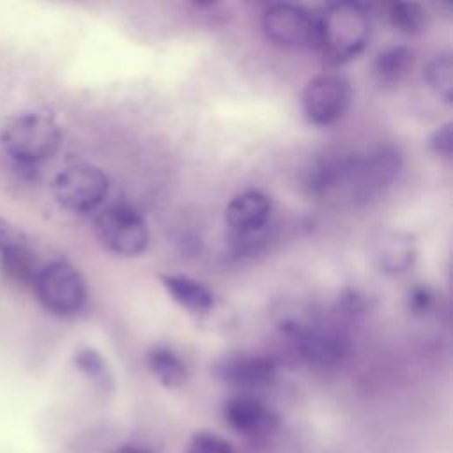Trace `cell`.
<instances>
[{"instance_id": "cell-1", "label": "cell", "mask_w": 453, "mask_h": 453, "mask_svg": "<svg viewBox=\"0 0 453 453\" xmlns=\"http://www.w3.org/2000/svg\"><path fill=\"white\" fill-rule=\"evenodd\" d=\"M372 21L363 4L334 2L315 12L311 48L329 65H342L361 55L370 41Z\"/></svg>"}, {"instance_id": "cell-2", "label": "cell", "mask_w": 453, "mask_h": 453, "mask_svg": "<svg viewBox=\"0 0 453 453\" xmlns=\"http://www.w3.org/2000/svg\"><path fill=\"white\" fill-rule=\"evenodd\" d=\"M62 131L50 111H23L12 117L0 133L5 156L18 166L34 168L50 159L60 147Z\"/></svg>"}, {"instance_id": "cell-3", "label": "cell", "mask_w": 453, "mask_h": 453, "mask_svg": "<svg viewBox=\"0 0 453 453\" xmlns=\"http://www.w3.org/2000/svg\"><path fill=\"white\" fill-rule=\"evenodd\" d=\"M280 331L296 356L311 366H334L342 363L350 350L349 336L340 324L288 319L281 322Z\"/></svg>"}, {"instance_id": "cell-4", "label": "cell", "mask_w": 453, "mask_h": 453, "mask_svg": "<svg viewBox=\"0 0 453 453\" xmlns=\"http://www.w3.org/2000/svg\"><path fill=\"white\" fill-rule=\"evenodd\" d=\"M32 285L39 303L58 317H73L87 303V283L81 273L62 258L41 265Z\"/></svg>"}, {"instance_id": "cell-5", "label": "cell", "mask_w": 453, "mask_h": 453, "mask_svg": "<svg viewBox=\"0 0 453 453\" xmlns=\"http://www.w3.org/2000/svg\"><path fill=\"white\" fill-rule=\"evenodd\" d=\"M94 232L104 250L119 257H138L149 246V226L131 205L115 202L94 218Z\"/></svg>"}, {"instance_id": "cell-6", "label": "cell", "mask_w": 453, "mask_h": 453, "mask_svg": "<svg viewBox=\"0 0 453 453\" xmlns=\"http://www.w3.org/2000/svg\"><path fill=\"white\" fill-rule=\"evenodd\" d=\"M110 180L106 173L90 163H74L60 170L51 182L55 202L74 214L96 211L106 198Z\"/></svg>"}, {"instance_id": "cell-7", "label": "cell", "mask_w": 453, "mask_h": 453, "mask_svg": "<svg viewBox=\"0 0 453 453\" xmlns=\"http://www.w3.org/2000/svg\"><path fill=\"white\" fill-rule=\"evenodd\" d=\"M350 83L338 74H320L308 81L303 92V111L313 126H331L349 110Z\"/></svg>"}, {"instance_id": "cell-8", "label": "cell", "mask_w": 453, "mask_h": 453, "mask_svg": "<svg viewBox=\"0 0 453 453\" xmlns=\"http://www.w3.org/2000/svg\"><path fill=\"white\" fill-rule=\"evenodd\" d=\"M265 35L283 48H311L315 12L294 4H271L262 16Z\"/></svg>"}, {"instance_id": "cell-9", "label": "cell", "mask_w": 453, "mask_h": 453, "mask_svg": "<svg viewBox=\"0 0 453 453\" xmlns=\"http://www.w3.org/2000/svg\"><path fill=\"white\" fill-rule=\"evenodd\" d=\"M221 416L228 428L248 439H265L280 425V416L251 395L226 398L221 405Z\"/></svg>"}, {"instance_id": "cell-10", "label": "cell", "mask_w": 453, "mask_h": 453, "mask_svg": "<svg viewBox=\"0 0 453 453\" xmlns=\"http://www.w3.org/2000/svg\"><path fill=\"white\" fill-rule=\"evenodd\" d=\"M214 375L237 388H264L276 380L278 361L269 354L237 352L219 359L214 368Z\"/></svg>"}, {"instance_id": "cell-11", "label": "cell", "mask_w": 453, "mask_h": 453, "mask_svg": "<svg viewBox=\"0 0 453 453\" xmlns=\"http://www.w3.org/2000/svg\"><path fill=\"white\" fill-rule=\"evenodd\" d=\"M271 212V198L258 189H248L228 202L225 219L230 226L232 237H251L267 228Z\"/></svg>"}, {"instance_id": "cell-12", "label": "cell", "mask_w": 453, "mask_h": 453, "mask_svg": "<svg viewBox=\"0 0 453 453\" xmlns=\"http://www.w3.org/2000/svg\"><path fill=\"white\" fill-rule=\"evenodd\" d=\"M375 260L386 274L407 273L416 260L414 237L400 230L382 234L375 246Z\"/></svg>"}, {"instance_id": "cell-13", "label": "cell", "mask_w": 453, "mask_h": 453, "mask_svg": "<svg viewBox=\"0 0 453 453\" xmlns=\"http://www.w3.org/2000/svg\"><path fill=\"white\" fill-rule=\"evenodd\" d=\"M166 294L182 308L193 313H205L214 306L212 290L202 281L186 274H159Z\"/></svg>"}, {"instance_id": "cell-14", "label": "cell", "mask_w": 453, "mask_h": 453, "mask_svg": "<svg viewBox=\"0 0 453 453\" xmlns=\"http://www.w3.org/2000/svg\"><path fill=\"white\" fill-rule=\"evenodd\" d=\"M414 60V51L409 46H388L373 60V78L382 87H396L409 76Z\"/></svg>"}, {"instance_id": "cell-15", "label": "cell", "mask_w": 453, "mask_h": 453, "mask_svg": "<svg viewBox=\"0 0 453 453\" xmlns=\"http://www.w3.org/2000/svg\"><path fill=\"white\" fill-rule=\"evenodd\" d=\"M147 365L150 373L159 380V384L168 389L180 388L188 379L186 363L173 349L166 345L152 347L147 354Z\"/></svg>"}, {"instance_id": "cell-16", "label": "cell", "mask_w": 453, "mask_h": 453, "mask_svg": "<svg viewBox=\"0 0 453 453\" xmlns=\"http://www.w3.org/2000/svg\"><path fill=\"white\" fill-rule=\"evenodd\" d=\"M74 368L92 382L99 391L110 393L113 389V375L111 370L99 350L90 345H81L73 354Z\"/></svg>"}, {"instance_id": "cell-17", "label": "cell", "mask_w": 453, "mask_h": 453, "mask_svg": "<svg viewBox=\"0 0 453 453\" xmlns=\"http://www.w3.org/2000/svg\"><path fill=\"white\" fill-rule=\"evenodd\" d=\"M389 25L405 35H416L426 27V11L416 2H393L388 9Z\"/></svg>"}, {"instance_id": "cell-18", "label": "cell", "mask_w": 453, "mask_h": 453, "mask_svg": "<svg viewBox=\"0 0 453 453\" xmlns=\"http://www.w3.org/2000/svg\"><path fill=\"white\" fill-rule=\"evenodd\" d=\"M451 76H453V60L449 53L435 55L425 69V78L430 90L446 103H451V88H453Z\"/></svg>"}, {"instance_id": "cell-19", "label": "cell", "mask_w": 453, "mask_h": 453, "mask_svg": "<svg viewBox=\"0 0 453 453\" xmlns=\"http://www.w3.org/2000/svg\"><path fill=\"white\" fill-rule=\"evenodd\" d=\"M184 453H235L230 441L211 430H196L188 444Z\"/></svg>"}, {"instance_id": "cell-20", "label": "cell", "mask_w": 453, "mask_h": 453, "mask_svg": "<svg viewBox=\"0 0 453 453\" xmlns=\"http://www.w3.org/2000/svg\"><path fill=\"white\" fill-rule=\"evenodd\" d=\"M28 237L11 221L0 216V258L30 250Z\"/></svg>"}, {"instance_id": "cell-21", "label": "cell", "mask_w": 453, "mask_h": 453, "mask_svg": "<svg viewBox=\"0 0 453 453\" xmlns=\"http://www.w3.org/2000/svg\"><path fill=\"white\" fill-rule=\"evenodd\" d=\"M435 306V294L426 285H414L407 294V308L412 315H426Z\"/></svg>"}, {"instance_id": "cell-22", "label": "cell", "mask_w": 453, "mask_h": 453, "mask_svg": "<svg viewBox=\"0 0 453 453\" xmlns=\"http://www.w3.org/2000/svg\"><path fill=\"white\" fill-rule=\"evenodd\" d=\"M428 149L441 156L449 159L451 152H453V133H451V122L442 124L441 127H437L430 136H428Z\"/></svg>"}, {"instance_id": "cell-23", "label": "cell", "mask_w": 453, "mask_h": 453, "mask_svg": "<svg viewBox=\"0 0 453 453\" xmlns=\"http://www.w3.org/2000/svg\"><path fill=\"white\" fill-rule=\"evenodd\" d=\"M113 453H156V451L147 446H140V444H124V446L117 448Z\"/></svg>"}]
</instances>
